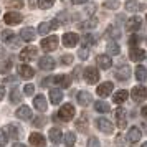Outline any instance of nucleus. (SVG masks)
I'll use <instances>...</instances> for the list:
<instances>
[{
	"label": "nucleus",
	"instance_id": "nucleus-18",
	"mask_svg": "<svg viewBox=\"0 0 147 147\" xmlns=\"http://www.w3.org/2000/svg\"><path fill=\"white\" fill-rule=\"evenodd\" d=\"M30 144H33V146L36 147H45L47 146V140H45V137L41 136V134H32L30 136Z\"/></svg>",
	"mask_w": 147,
	"mask_h": 147
},
{
	"label": "nucleus",
	"instance_id": "nucleus-51",
	"mask_svg": "<svg viewBox=\"0 0 147 147\" xmlns=\"http://www.w3.org/2000/svg\"><path fill=\"white\" fill-rule=\"evenodd\" d=\"M139 41H140V38L137 36V35H132V36L129 38V43H131V45H137Z\"/></svg>",
	"mask_w": 147,
	"mask_h": 147
},
{
	"label": "nucleus",
	"instance_id": "nucleus-55",
	"mask_svg": "<svg viewBox=\"0 0 147 147\" xmlns=\"http://www.w3.org/2000/svg\"><path fill=\"white\" fill-rule=\"evenodd\" d=\"M15 81H17L15 76H8V78H7V83H15Z\"/></svg>",
	"mask_w": 147,
	"mask_h": 147
},
{
	"label": "nucleus",
	"instance_id": "nucleus-21",
	"mask_svg": "<svg viewBox=\"0 0 147 147\" xmlns=\"http://www.w3.org/2000/svg\"><path fill=\"white\" fill-rule=\"evenodd\" d=\"M140 136H142V132H140L139 127H131L129 134H127V139L131 140V142H137L140 139Z\"/></svg>",
	"mask_w": 147,
	"mask_h": 147
},
{
	"label": "nucleus",
	"instance_id": "nucleus-9",
	"mask_svg": "<svg viewBox=\"0 0 147 147\" xmlns=\"http://www.w3.org/2000/svg\"><path fill=\"white\" fill-rule=\"evenodd\" d=\"M129 58L136 63H139V61L146 60V51L142 50V48H132L131 51H129Z\"/></svg>",
	"mask_w": 147,
	"mask_h": 147
},
{
	"label": "nucleus",
	"instance_id": "nucleus-33",
	"mask_svg": "<svg viewBox=\"0 0 147 147\" xmlns=\"http://www.w3.org/2000/svg\"><path fill=\"white\" fill-rule=\"evenodd\" d=\"M51 28H53V27H51V22H50V23L43 22V23H40V27H38V33H40V35H47Z\"/></svg>",
	"mask_w": 147,
	"mask_h": 147
},
{
	"label": "nucleus",
	"instance_id": "nucleus-41",
	"mask_svg": "<svg viewBox=\"0 0 147 147\" xmlns=\"http://www.w3.org/2000/svg\"><path fill=\"white\" fill-rule=\"evenodd\" d=\"M7 140H8V137H7V134H5V131L0 129V147L7 146Z\"/></svg>",
	"mask_w": 147,
	"mask_h": 147
},
{
	"label": "nucleus",
	"instance_id": "nucleus-13",
	"mask_svg": "<svg viewBox=\"0 0 147 147\" xmlns=\"http://www.w3.org/2000/svg\"><path fill=\"white\" fill-rule=\"evenodd\" d=\"M38 66L41 68V69H53L55 68V60L51 58V56H41L40 60H38Z\"/></svg>",
	"mask_w": 147,
	"mask_h": 147
},
{
	"label": "nucleus",
	"instance_id": "nucleus-2",
	"mask_svg": "<svg viewBox=\"0 0 147 147\" xmlns=\"http://www.w3.org/2000/svg\"><path fill=\"white\" fill-rule=\"evenodd\" d=\"M96 126H98V129L101 132H104V134H113V131H114V126L111 124V121L106 119V117L96 119Z\"/></svg>",
	"mask_w": 147,
	"mask_h": 147
},
{
	"label": "nucleus",
	"instance_id": "nucleus-15",
	"mask_svg": "<svg viewBox=\"0 0 147 147\" xmlns=\"http://www.w3.org/2000/svg\"><path fill=\"white\" fill-rule=\"evenodd\" d=\"M18 74H20L22 78H25V80H30V78H33L35 71L30 65H20L18 66Z\"/></svg>",
	"mask_w": 147,
	"mask_h": 147
},
{
	"label": "nucleus",
	"instance_id": "nucleus-52",
	"mask_svg": "<svg viewBox=\"0 0 147 147\" xmlns=\"http://www.w3.org/2000/svg\"><path fill=\"white\" fill-rule=\"evenodd\" d=\"M50 83H53V78H47V80H43V83H41V86L43 88H47Z\"/></svg>",
	"mask_w": 147,
	"mask_h": 147
},
{
	"label": "nucleus",
	"instance_id": "nucleus-14",
	"mask_svg": "<svg viewBox=\"0 0 147 147\" xmlns=\"http://www.w3.org/2000/svg\"><path fill=\"white\" fill-rule=\"evenodd\" d=\"M96 61H98V66L102 68V69H109L111 65H113V60H111L109 55H99V56L96 58Z\"/></svg>",
	"mask_w": 147,
	"mask_h": 147
},
{
	"label": "nucleus",
	"instance_id": "nucleus-49",
	"mask_svg": "<svg viewBox=\"0 0 147 147\" xmlns=\"http://www.w3.org/2000/svg\"><path fill=\"white\" fill-rule=\"evenodd\" d=\"M8 5L10 7H23V0H12V2H8Z\"/></svg>",
	"mask_w": 147,
	"mask_h": 147
},
{
	"label": "nucleus",
	"instance_id": "nucleus-23",
	"mask_svg": "<svg viewBox=\"0 0 147 147\" xmlns=\"http://www.w3.org/2000/svg\"><path fill=\"white\" fill-rule=\"evenodd\" d=\"M78 102H80L81 106H88L91 102V94L88 93V91H80L78 93Z\"/></svg>",
	"mask_w": 147,
	"mask_h": 147
},
{
	"label": "nucleus",
	"instance_id": "nucleus-37",
	"mask_svg": "<svg viewBox=\"0 0 147 147\" xmlns=\"http://www.w3.org/2000/svg\"><path fill=\"white\" fill-rule=\"evenodd\" d=\"M5 129L10 132V137H12V139H18V136H20V134H18V129H17L15 126H12V124H10V126H7Z\"/></svg>",
	"mask_w": 147,
	"mask_h": 147
},
{
	"label": "nucleus",
	"instance_id": "nucleus-24",
	"mask_svg": "<svg viewBox=\"0 0 147 147\" xmlns=\"http://www.w3.org/2000/svg\"><path fill=\"white\" fill-rule=\"evenodd\" d=\"M61 131L58 129V127H53L51 131H50V140L53 142V144H60L61 142Z\"/></svg>",
	"mask_w": 147,
	"mask_h": 147
},
{
	"label": "nucleus",
	"instance_id": "nucleus-32",
	"mask_svg": "<svg viewBox=\"0 0 147 147\" xmlns=\"http://www.w3.org/2000/svg\"><path fill=\"white\" fill-rule=\"evenodd\" d=\"M2 40L7 41V43H13V40H15L13 32H12V30H3V32H2Z\"/></svg>",
	"mask_w": 147,
	"mask_h": 147
},
{
	"label": "nucleus",
	"instance_id": "nucleus-22",
	"mask_svg": "<svg viewBox=\"0 0 147 147\" xmlns=\"http://www.w3.org/2000/svg\"><path fill=\"white\" fill-rule=\"evenodd\" d=\"M61 99H63L61 89H51V91H50V101H51L53 104H60Z\"/></svg>",
	"mask_w": 147,
	"mask_h": 147
},
{
	"label": "nucleus",
	"instance_id": "nucleus-56",
	"mask_svg": "<svg viewBox=\"0 0 147 147\" xmlns=\"http://www.w3.org/2000/svg\"><path fill=\"white\" fill-rule=\"evenodd\" d=\"M142 116H144V117L147 119V106H144V107H142Z\"/></svg>",
	"mask_w": 147,
	"mask_h": 147
},
{
	"label": "nucleus",
	"instance_id": "nucleus-47",
	"mask_svg": "<svg viewBox=\"0 0 147 147\" xmlns=\"http://www.w3.org/2000/svg\"><path fill=\"white\" fill-rule=\"evenodd\" d=\"M78 55H80L81 60H88V56H89V51H88V48H81Z\"/></svg>",
	"mask_w": 147,
	"mask_h": 147
},
{
	"label": "nucleus",
	"instance_id": "nucleus-36",
	"mask_svg": "<svg viewBox=\"0 0 147 147\" xmlns=\"http://www.w3.org/2000/svg\"><path fill=\"white\" fill-rule=\"evenodd\" d=\"M96 43V38H94L93 35H84L83 36V45H86V47H91Z\"/></svg>",
	"mask_w": 147,
	"mask_h": 147
},
{
	"label": "nucleus",
	"instance_id": "nucleus-1",
	"mask_svg": "<svg viewBox=\"0 0 147 147\" xmlns=\"http://www.w3.org/2000/svg\"><path fill=\"white\" fill-rule=\"evenodd\" d=\"M58 117L61 121H71L74 117V107L71 104H65L63 107H60V111H58Z\"/></svg>",
	"mask_w": 147,
	"mask_h": 147
},
{
	"label": "nucleus",
	"instance_id": "nucleus-31",
	"mask_svg": "<svg viewBox=\"0 0 147 147\" xmlns=\"http://www.w3.org/2000/svg\"><path fill=\"white\" fill-rule=\"evenodd\" d=\"M126 8L129 10V12H137V10H144L146 7H144V5H139V3H136L134 0H129V2L126 3Z\"/></svg>",
	"mask_w": 147,
	"mask_h": 147
},
{
	"label": "nucleus",
	"instance_id": "nucleus-4",
	"mask_svg": "<svg viewBox=\"0 0 147 147\" xmlns=\"http://www.w3.org/2000/svg\"><path fill=\"white\" fill-rule=\"evenodd\" d=\"M131 96H132V99L136 102H142V101L147 98V91L144 86H136L132 88V91H131Z\"/></svg>",
	"mask_w": 147,
	"mask_h": 147
},
{
	"label": "nucleus",
	"instance_id": "nucleus-59",
	"mask_svg": "<svg viewBox=\"0 0 147 147\" xmlns=\"http://www.w3.org/2000/svg\"><path fill=\"white\" fill-rule=\"evenodd\" d=\"M142 147H147V142H144V144H142Z\"/></svg>",
	"mask_w": 147,
	"mask_h": 147
},
{
	"label": "nucleus",
	"instance_id": "nucleus-39",
	"mask_svg": "<svg viewBox=\"0 0 147 147\" xmlns=\"http://www.w3.org/2000/svg\"><path fill=\"white\" fill-rule=\"evenodd\" d=\"M10 68H12V61L10 60H7V61H3V63H2V65H0V73H8V71H10Z\"/></svg>",
	"mask_w": 147,
	"mask_h": 147
},
{
	"label": "nucleus",
	"instance_id": "nucleus-50",
	"mask_svg": "<svg viewBox=\"0 0 147 147\" xmlns=\"http://www.w3.org/2000/svg\"><path fill=\"white\" fill-rule=\"evenodd\" d=\"M61 61H63L65 65H69V63L73 61V56H71V55H65V56L61 58Z\"/></svg>",
	"mask_w": 147,
	"mask_h": 147
},
{
	"label": "nucleus",
	"instance_id": "nucleus-35",
	"mask_svg": "<svg viewBox=\"0 0 147 147\" xmlns=\"http://www.w3.org/2000/svg\"><path fill=\"white\" fill-rule=\"evenodd\" d=\"M96 25H98V20H96V18H89L88 22H83V23H81V28H88V30H89V28H94Z\"/></svg>",
	"mask_w": 147,
	"mask_h": 147
},
{
	"label": "nucleus",
	"instance_id": "nucleus-19",
	"mask_svg": "<svg viewBox=\"0 0 147 147\" xmlns=\"http://www.w3.org/2000/svg\"><path fill=\"white\" fill-rule=\"evenodd\" d=\"M33 106L38 109V111H47V99H45V96L43 94H40V96H36L33 99Z\"/></svg>",
	"mask_w": 147,
	"mask_h": 147
},
{
	"label": "nucleus",
	"instance_id": "nucleus-54",
	"mask_svg": "<svg viewBox=\"0 0 147 147\" xmlns=\"http://www.w3.org/2000/svg\"><path fill=\"white\" fill-rule=\"evenodd\" d=\"M3 96H5V88H3V86H0V101L3 99Z\"/></svg>",
	"mask_w": 147,
	"mask_h": 147
},
{
	"label": "nucleus",
	"instance_id": "nucleus-38",
	"mask_svg": "<svg viewBox=\"0 0 147 147\" xmlns=\"http://www.w3.org/2000/svg\"><path fill=\"white\" fill-rule=\"evenodd\" d=\"M10 101H12V102H20L22 101V94H20L18 89H13V91H12V94H10Z\"/></svg>",
	"mask_w": 147,
	"mask_h": 147
},
{
	"label": "nucleus",
	"instance_id": "nucleus-27",
	"mask_svg": "<svg viewBox=\"0 0 147 147\" xmlns=\"http://www.w3.org/2000/svg\"><path fill=\"white\" fill-rule=\"evenodd\" d=\"M136 78H137V81H146V78H147V68L142 66V65H139V66L136 68Z\"/></svg>",
	"mask_w": 147,
	"mask_h": 147
},
{
	"label": "nucleus",
	"instance_id": "nucleus-25",
	"mask_svg": "<svg viewBox=\"0 0 147 147\" xmlns=\"http://www.w3.org/2000/svg\"><path fill=\"white\" fill-rule=\"evenodd\" d=\"M20 36H22V40L23 41H33L35 40V32L32 30V28H23L22 33H20Z\"/></svg>",
	"mask_w": 147,
	"mask_h": 147
},
{
	"label": "nucleus",
	"instance_id": "nucleus-34",
	"mask_svg": "<svg viewBox=\"0 0 147 147\" xmlns=\"http://www.w3.org/2000/svg\"><path fill=\"white\" fill-rule=\"evenodd\" d=\"M55 3V0H38V7L47 10V8H51Z\"/></svg>",
	"mask_w": 147,
	"mask_h": 147
},
{
	"label": "nucleus",
	"instance_id": "nucleus-53",
	"mask_svg": "<svg viewBox=\"0 0 147 147\" xmlns=\"http://www.w3.org/2000/svg\"><path fill=\"white\" fill-rule=\"evenodd\" d=\"M71 2H73L74 5H81V3H86L88 0H71Z\"/></svg>",
	"mask_w": 147,
	"mask_h": 147
},
{
	"label": "nucleus",
	"instance_id": "nucleus-11",
	"mask_svg": "<svg viewBox=\"0 0 147 147\" xmlns=\"http://www.w3.org/2000/svg\"><path fill=\"white\" fill-rule=\"evenodd\" d=\"M36 53H38V50L35 47H27L25 50H22L20 53V58L23 61H28V60H33L35 56H36Z\"/></svg>",
	"mask_w": 147,
	"mask_h": 147
},
{
	"label": "nucleus",
	"instance_id": "nucleus-8",
	"mask_svg": "<svg viewBox=\"0 0 147 147\" xmlns=\"http://www.w3.org/2000/svg\"><path fill=\"white\" fill-rule=\"evenodd\" d=\"M113 88H114V84L111 81H106V83L99 84V86H98V96H101V98L109 96V94L113 93Z\"/></svg>",
	"mask_w": 147,
	"mask_h": 147
},
{
	"label": "nucleus",
	"instance_id": "nucleus-58",
	"mask_svg": "<svg viewBox=\"0 0 147 147\" xmlns=\"http://www.w3.org/2000/svg\"><path fill=\"white\" fill-rule=\"evenodd\" d=\"M2 55H3V50H2V48H0V58H2Z\"/></svg>",
	"mask_w": 147,
	"mask_h": 147
},
{
	"label": "nucleus",
	"instance_id": "nucleus-44",
	"mask_svg": "<svg viewBox=\"0 0 147 147\" xmlns=\"http://www.w3.org/2000/svg\"><path fill=\"white\" fill-rule=\"evenodd\" d=\"M45 122H47V119H45V117H40V116H38V117L35 119L33 126H35V127H41V126H45Z\"/></svg>",
	"mask_w": 147,
	"mask_h": 147
},
{
	"label": "nucleus",
	"instance_id": "nucleus-10",
	"mask_svg": "<svg viewBox=\"0 0 147 147\" xmlns=\"http://www.w3.org/2000/svg\"><path fill=\"white\" fill-rule=\"evenodd\" d=\"M129 76H131V68L127 66V65H122V66L117 68V71H116V78L119 81H127L129 80Z\"/></svg>",
	"mask_w": 147,
	"mask_h": 147
},
{
	"label": "nucleus",
	"instance_id": "nucleus-6",
	"mask_svg": "<svg viewBox=\"0 0 147 147\" xmlns=\"http://www.w3.org/2000/svg\"><path fill=\"white\" fill-rule=\"evenodd\" d=\"M84 80H86L89 84L98 83V81H99V73H98V69H96V68H86V69H84Z\"/></svg>",
	"mask_w": 147,
	"mask_h": 147
},
{
	"label": "nucleus",
	"instance_id": "nucleus-42",
	"mask_svg": "<svg viewBox=\"0 0 147 147\" xmlns=\"http://www.w3.org/2000/svg\"><path fill=\"white\" fill-rule=\"evenodd\" d=\"M104 7L106 8H117L119 7V2L117 0H107V2H104Z\"/></svg>",
	"mask_w": 147,
	"mask_h": 147
},
{
	"label": "nucleus",
	"instance_id": "nucleus-28",
	"mask_svg": "<svg viewBox=\"0 0 147 147\" xmlns=\"http://www.w3.org/2000/svg\"><path fill=\"white\" fill-rule=\"evenodd\" d=\"M94 109H96L98 113H109V111H111L109 104L104 102V101H96V102H94Z\"/></svg>",
	"mask_w": 147,
	"mask_h": 147
},
{
	"label": "nucleus",
	"instance_id": "nucleus-46",
	"mask_svg": "<svg viewBox=\"0 0 147 147\" xmlns=\"http://www.w3.org/2000/svg\"><path fill=\"white\" fill-rule=\"evenodd\" d=\"M56 22H58V23H66V22H68V15L65 13V12L58 13V18H56Z\"/></svg>",
	"mask_w": 147,
	"mask_h": 147
},
{
	"label": "nucleus",
	"instance_id": "nucleus-45",
	"mask_svg": "<svg viewBox=\"0 0 147 147\" xmlns=\"http://www.w3.org/2000/svg\"><path fill=\"white\" fill-rule=\"evenodd\" d=\"M33 91H35V86H33V84H25V88H23V93L27 94V96L33 94Z\"/></svg>",
	"mask_w": 147,
	"mask_h": 147
},
{
	"label": "nucleus",
	"instance_id": "nucleus-5",
	"mask_svg": "<svg viewBox=\"0 0 147 147\" xmlns=\"http://www.w3.org/2000/svg\"><path fill=\"white\" fill-rule=\"evenodd\" d=\"M56 47H58V36H55V35L41 41V48L45 51H53V50H56Z\"/></svg>",
	"mask_w": 147,
	"mask_h": 147
},
{
	"label": "nucleus",
	"instance_id": "nucleus-12",
	"mask_svg": "<svg viewBox=\"0 0 147 147\" xmlns=\"http://www.w3.org/2000/svg\"><path fill=\"white\" fill-rule=\"evenodd\" d=\"M140 25H142V20H140V17H131L129 20H127V23H126V28L129 30V32H136V30H139L140 28Z\"/></svg>",
	"mask_w": 147,
	"mask_h": 147
},
{
	"label": "nucleus",
	"instance_id": "nucleus-57",
	"mask_svg": "<svg viewBox=\"0 0 147 147\" xmlns=\"http://www.w3.org/2000/svg\"><path fill=\"white\" fill-rule=\"evenodd\" d=\"M13 147H27L25 144H20V142H17V144H13Z\"/></svg>",
	"mask_w": 147,
	"mask_h": 147
},
{
	"label": "nucleus",
	"instance_id": "nucleus-7",
	"mask_svg": "<svg viewBox=\"0 0 147 147\" xmlns=\"http://www.w3.org/2000/svg\"><path fill=\"white\" fill-rule=\"evenodd\" d=\"M78 41H80V38H78V35L76 33H65L63 35V45H65L66 48L76 47Z\"/></svg>",
	"mask_w": 147,
	"mask_h": 147
},
{
	"label": "nucleus",
	"instance_id": "nucleus-26",
	"mask_svg": "<svg viewBox=\"0 0 147 147\" xmlns=\"http://www.w3.org/2000/svg\"><path fill=\"white\" fill-rule=\"evenodd\" d=\"M127 96H129V93H127L126 89H121V91H117V93L113 96V99L116 104H121V102H124V101L127 99Z\"/></svg>",
	"mask_w": 147,
	"mask_h": 147
},
{
	"label": "nucleus",
	"instance_id": "nucleus-29",
	"mask_svg": "<svg viewBox=\"0 0 147 147\" xmlns=\"http://www.w3.org/2000/svg\"><path fill=\"white\" fill-rule=\"evenodd\" d=\"M106 50H107V53L109 55H119V51H121L119 45H117L116 41H109L107 47H106Z\"/></svg>",
	"mask_w": 147,
	"mask_h": 147
},
{
	"label": "nucleus",
	"instance_id": "nucleus-43",
	"mask_svg": "<svg viewBox=\"0 0 147 147\" xmlns=\"http://www.w3.org/2000/svg\"><path fill=\"white\" fill-rule=\"evenodd\" d=\"M76 126H78V129H81V131H84V129H86V127H88L86 117H81V119L78 121V124H76Z\"/></svg>",
	"mask_w": 147,
	"mask_h": 147
},
{
	"label": "nucleus",
	"instance_id": "nucleus-16",
	"mask_svg": "<svg viewBox=\"0 0 147 147\" xmlns=\"http://www.w3.org/2000/svg\"><path fill=\"white\" fill-rule=\"evenodd\" d=\"M53 83L55 84H58V86H61V88H69V84H71V78L66 76V74H58V76H55L53 78Z\"/></svg>",
	"mask_w": 147,
	"mask_h": 147
},
{
	"label": "nucleus",
	"instance_id": "nucleus-40",
	"mask_svg": "<svg viewBox=\"0 0 147 147\" xmlns=\"http://www.w3.org/2000/svg\"><path fill=\"white\" fill-rule=\"evenodd\" d=\"M107 35H109V36H113V38H119L121 32L116 27H109V28H107Z\"/></svg>",
	"mask_w": 147,
	"mask_h": 147
},
{
	"label": "nucleus",
	"instance_id": "nucleus-17",
	"mask_svg": "<svg viewBox=\"0 0 147 147\" xmlns=\"http://www.w3.org/2000/svg\"><path fill=\"white\" fill-rule=\"evenodd\" d=\"M15 116H17L18 119L28 121V119H32V109H30L28 106H22V107H18V109H17Z\"/></svg>",
	"mask_w": 147,
	"mask_h": 147
},
{
	"label": "nucleus",
	"instance_id": "nucleus-48",
	"mask_svg": "<svg viewBox=\"0 0 147 147\" xmlns=\"http://www.w3.org/2000/svg\"><path fill=\"white\" fill-rule=\"evenodd\" d=\"M88 147H99V140L96 139V137H91V139L88 140Z\"/></svg>",
	"mask_w": 147,
	"mask_h": 147
},
{
	"label": "nucleus",
	"instance_id": "nucleus-3",
	"mask_svg": "<svg viewBox=\"0 0 147 147\" xmlns=\"http://www.w3.org/2000/svg\"><path fill=\"white\" fill-rule=\"evenodd\" d=\"M23 20V17L22 13L18 12H7V13L3 15V22L7 23V25H17V23H20Z\"/></svg>",
	"mask_w": 147,
	"mask_h": 147
},
{
	"label": "nucleus",
	"instance_id": "nucleus-30",
	"mask_svg": "<svg viewBox=\"0 0 147 147\" xmlns=\"http://www.w3.org/2000/svg\"><path fill=\"white\" fill-rule=\"evenodd\" d=\"M76 142V134L73 132H66L65 134V146L66 147H73Z\"/></svg>",
	"mask_w": 147,
	"mask_h": 147
},
{
	"label": "nucleus",
	"instance_id": "nucleus-20",
	"mask_svg": "<svg viewBox=\"0 0 147 147\" xmlns=\"http://www.w3.org/2000/svg\"><path fill=\"white\" fill-rule=\"evenodd\" d=\"M116 119H117V126L121 127V129H124L127 124V121H126V113H124V109L122 107H119L117 111H116Z\"/></svg>",
	"mask_w": 147,
	"mask_h": 147
}]
</instances>
